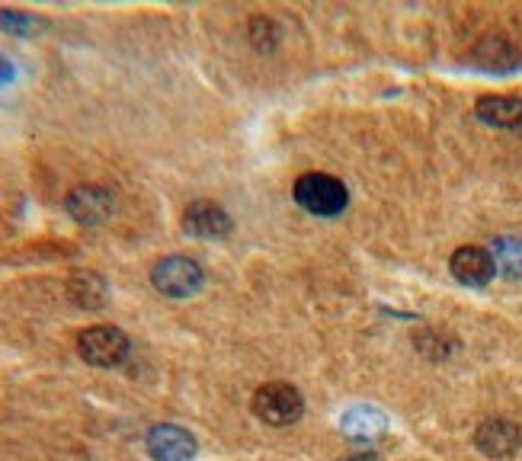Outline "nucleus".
<instances>
[{"instance_id": "obj_4", "label": "nucleus", "mask_w": 522, "mask_h": 461, "mask_svg": "<svg viewBox=\"0 0 522 461\" xmlns=\"http://www.w3.org/2000/svg\"><path fill=\"white\" fill-rule=\"evenodd\" d=\"M205 282V273L196 260L189 257H164L151 269V285L164 298H193Z\"/></svg>"}, {"instance_id": "obj_9", "label": "nucleus", "mask_w": 522, "mask_h": 461, "mask_svg": "<svg viewBox=\"0 0 522 461\" xmlns=\"http://www.w3.org/2000/svg\"><path fill=\"white\" fill-rule=\"evenodd\" d=\"M449 269L462 285H487L497 273V263H494V257H490V250L468 244V247H458L452 253Z\"/></svg>"}, {"instance_id": "obj_12", "label": "nucleus", "mask_w": 522, "mask_h": 461, "mask_svg": "<svg viewBox=\"0 0 522 461\" xmlns=\"http://www.w3.org/2000/svg\"><path fill=\"white\" fill-rule=\"evenodd\" d=\"M340 429L353 439H378L388 429V420L375 407H350L340 417Z\"/></svg>"}, {"instance_id": "obj_17", "label": "nucleus", "mask_w": 522, "mask_h": 461, "mask_svg": "<svg viewBox=\"0 0 522 461\" xmlns=\"http://www.w3.org/2000/svg\"><path fill=\"white\" fill-rule=\"evenodd\" d=\"M13 77H17V68H13V61L7 55H0V87L13 84Z\"/></svg>"}, {"instance_id": "obj_15", "label": "nucleus", "mask_w": 522, "mask_h": 461, "mask_svg": "<svg viewBox=\"0 0 522 461\" xmlns=\"http://www.w3.org/2000/svg\"><path fill=\"white\" fill-rule=\"evenodd\" d=\"M490 257H494L503 276H513V279L522 276V241L519 237H497Z\"/></svg>"}, {"instance_id": "obj_14", "label": "nucleus", "mask_w": 522, "mask_h": 461, "mask_svg": "<svg viewBox=\"0 0 522 461\" xmlns=\"http://www.w3.org/2000/svg\"><path fill=\"white\" fill-rule=\"evenodd\" d=\"M45 23L42 17L29 10H13V7H0V29H4L7 36H17V39H36L45 33Z\"/></svg>"}, {"instance_id": "obj_7", "label": "nucleus", "mask_w": 522, "mask_h": 461, "mask_svg": "<svg viewBox=\"0 0 522 461\" xmlns=\"http://www.w3.org/2000/svg\"><path fill=\"white\" fill-rule=\"evenodd\" d=\"M234 228L231 215L221 209L218 202L212 199H196L186 205L183 212V231L193 234V237H202V241H215V237H228Z\"/></svg>"}, {"instance_id": "obj_16", "label": "nucleus", "mask_w": 522, "mask_h": 461, "mask_svg": "<svg viewBox=\"0 0 522 461\" xmlns=\"http://www.w3.org/2000/svg\"><path fill=\"white\" fill-rule=\"evenodd\" d=\"M279 23L276 20H270V17H253L250 20V29H247V39H250V45L257 52H263V55H270L276 45H279Z\"/></svg>"}, {"instance_id": "obj_1", "label": "nucleus", "mask_w": 522, "mask_h": 461, "mask_svg": "<svg viewBox=\"0 0 522 461\" xmlns=\"http://www.w3.org/2000/svg\"><path fill=\"white\" fill-rule=\"evenodd\" d=\"M295 202L311 215H340L350 205V193H346L343 180L330 177V173H302L292 186Z\"/></svg>"}, {"instance_id": "obj_10", "label": "nucleus", "mask_w": 522, "mask_h": 461, "mask_svg": "<svg viewBox=\"0 0 522 461\" xmlns=\"http://www.w3.org/2000/svg\"><path fill=\"white\" fill-rule=\"evenodd\" d=\"M474 116H478L490 129L516 132L522 129V100L519 97H481L474 103Z\"/></svg>"}, {"instance_id": "obj_6", "label": "nucleus", "mask_w": 522, "mask_h": 461, "mask_svg": "<svg viewBox=\"0 0 522 461\" xmlns=\"http://www.w3.org/2000/svg\"><path fill=\"white\" fill-rule=\"evenodd\" d=\"M145 449L154 461H193L196 458V436L177 423H157L148 429Z\"/></svg>"}, {"instance_id": "obj_5", "label": "nucleus", "mask_w": 522, "mask_h": 461, "mask_svg": "<svg viewBox=\"0 0 522 461\" xmlns=\"http://www.w3.org/2000/svg\"><path fill=\"white\" fill-rule=\"evenodd\" d=\"M65 209H68V215L77 221V225L97 228V225H103V221L113 218L116 199H113V193H109V189L84 183V186H74L71 193H68Z\"/></svg>"}, {"instance_id": "obj_11", "label": "nucleus", "mask_w": 522, "mask_h": 461, "mask_svg": "<svg viewBox=\"0 0 522 461\" xmlns=\"http://www.w3.org/2000/svg\"><path fill=\"white\" fill-rule=\"evenodd\" d=\"M68 298L84 311H100L109 298V285L100 273H74L68 279Z\"/></svg>"}, {"instance_id": "obj_8", "label": "nucleus", "mask_w": 522, "mask_h": 461, "mask_svg": "<svg viewBox=\"0 0 522 461\" xmlns=\"http://www.w3.org/2000/svg\"><path fill=\"white\" fill-rule=\"evenodd\" d=\"M474 445L487 458H513L522 445V429L513 420H487L474 433Z\"/></svg>"}, {"instance_id": "obj_2", "label": "nucleus", "mask_w": 522, "mask_h": 461, "mask_svg": "<svg viewBox=\"0 0 522 461\" xmlns=\"http://www.w3.org/2000/svg\"><path fill=\"white\" fill-rule=\"evenodd\" d=\"M77 353L93 369H116L129 356V337L113 324H97L77 333Z\"/></svg>"}, {"instance_id": "obj_3", "label": "nucleus", "mask_w": 522, "mask_h": 461, "mask_svg": "<svg viewBox=\"0 0 522 461\" xmlns=\"http://www.w3.org/2000/svg\"><path fill=\"white\" fill-rule=\"evenodd\" d=\"M253 413L266 426H292L305 413V397L289 381H270L253 394Z\"/></svg>"}, {"instance_id": "obj_13", "label": "nucleus", "mask_w": 522, "mask_h": 461, "mask_svg": "<svg viewBox=\"0 0 522 461\" xmlns=\"http://www.w3.org/2000/svg\"><path fill=\"white\" fill-rule=\"evenodd\" d=\"M474 61H478V65L487 68V71H510V68L519 65V55L506 39L490 36V39L478 42V49H474Z\"/></svg>"}]
</instances>
